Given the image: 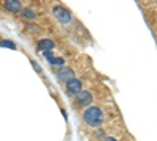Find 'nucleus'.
Returning <instances> with one entry per match:
<instances>
[{"label":"nucleus","mask_w":157,"mask_h":141,"mask_svg":"<svg viewBox=\"0 0 157 141\" xmlns=\"http://www.w3.org/2000/svg\"><path fill=\"white\" fill-rule=\"evenodd\" d=\"M82 116L85 124H88L90 127H96V129L104 122V113L99 107H86Z\"/></svg>","instance_id":"1"},{"label":"nucleus","mask_w":157,"mask_h":141,"mask_svg":"<svg viewBox=\"0 0 157 141\" xmlns=\"http://www.w3.org/2000/svg\"><path fill=\"white\" fill-rule=\"evenodd\" d=\"M54 16L57 17V20L60 24H69L72 20V14L68 8H63V6H54Z\"/></svg>","instance_id":"2"},{"label":"nucleus","mask_w":157,"mask_h":141,"mask_svg":"<svg viewBox=\"0 0 157 141\" xmlns=\"http://www.w3.org/2000/svg\"><path fill=\"white\" fill-rule=\"evenodd\" d=\"M75 102H77L78 107H88L91 102H93V94L82 88L80 91L75 94Z\"/></svg>","instance_id":"3"},{"label":"nucleus","mask_w":157,"mask_h":141,"mask_svg":"<svg viewBox=\"0 0 157 141\" xmlns=\"http://www.w3.org/2000/svg\"><path fill=\"white\" fill-rule=\"evenodd\" d=\"M57 77L60 80H63V82H68L69 79H72V77H75V72L71 69V68H68V66H60L58 69H57Z\"/></svg>","instance_id":"4"},{"label":"nucleus","mask_w":157,"mask_h":141,"mask_svg":"<svg viewBox=\"0 0 157 141\" xmlns=\"http://www.w3.org/2000/svg\"><path fill=\"white\" fill-rule=\"evenodd\" d=\"M82 89V82L77 79V77H72V79H69L68 82H66V91L69 93V94H77L78 91Z\"/></svg>","instance_id":"5"},{"label":"nucleus","mask_w":157,"mask_h":141,"mask_svg":"<svg viewBox=\"0 0 157 141\" xmlns=\"http://www.w3.org/2000/svg\"><path fill=\"white\" fill-rule=\"evenodd\" d=\"M3 8L8 11V13H13V14H17L22 9V3L19 0H5L3 2Z\"/></svg>","instance_id":"6"},{"label":"nucleus","mask_w":157,"mask_h":141,"mask_svg":"<svg viewBox=\"0 0 157 141\" xmlns=\"http://www.w3.org/2000/svg\"><path fill=\"white\" fill-rule=\"evenodd\" d=\"M21 17L25 20H35L36 19V11L32 8H22L21 9Z\"/></svg>","instance_id":"7"},{"label":"nucleus","mask_w":157,"mask_h":141,"mask_svg":"<svg viewBox=\"0 0 157 141\" xmlns=\"http://www.w3.org/2000/svg\"><path fill=\"white\" fill-rule=\"evenodd\" d=\"M54 41L52 39H49V38H44V39H41L38 43V49L41 50V52H44V50H52L54 49Z\"/></svg>","instance_id":"8"},{"label":"nucleus","mask_w":157,"mask_h":141,"mask_svg":"<svg viewBox=\"0 0 157 141\" xmlns=\"http://www.w3.org/2000/svg\"><path fill=\"white\" fill-rule=\"evenodd\" d=\"M49 63L52 66H55V68H60V66H64V60L61 57H52L49 60Z\"/></svg>","instance_id":"9"},{"label":"nucleus","mask_w":157,"mask_h":141,"mask_svg":"<svg viewBox=\"0 0 157 141\" xmlns=\"http://www.w3.org/2000/svg\"><path fill=\"white\" fill-rule=\"evenodd\" d=\"M0 47H8V49H13V50H14L16 49V44L14 43H11V41H2V43H0Z\"/></svg>","instance_id":"10"},{"label":"nucleus","mask_w":157,"mask_h":141,"mask_svg":"<svg viewBox=\"0 0 157 141\" xmlns=\"http://www.w3.org/2000/svg\"><path fill=\"white\" fill-rule=\"evenodd\" d=\"M43 54H44V57H46V60H47V61H49L52 57H54V54H52V50H44Z\"/></svg>","instance_id":"11"},{"label":"nucleus","mask_w":157,"mask_h":141,"mask_svg":"<svg viewBox=\"0 0 157 141\" xmlns=\"http://www.w3.org/2000/svg\"><path fill=\"white\" fill-rule=\"evenodd\" d=\"M94 136H96V138H105V133H104L102 130H98V132L94 133Z\"/></svg>","instance_id":"12"},{"label":"nucleus","mask_w":157,"mask_h":141,"mask_svg":"<svg viewBox=\"0 0 157 141\" xmlns=\"http://www.w3.org/2000/svg\"><path fill=\"white\" fill-rule=\"evenodd\" d=\"M32 65H33V68H35V69H36L38 72H41V68L38 66V63H36V61H32Z\"/></svg>","instance_id":"13"}]
</instances>
